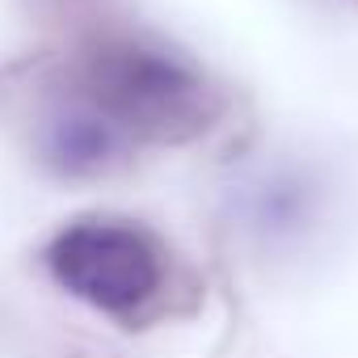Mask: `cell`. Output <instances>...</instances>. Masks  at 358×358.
<instances>
[{"mask_svg":"<svg viewBox=\"0 0 358 358\" xmlns=\"http://www.w3.org/2000/svg\"><path fill=\"white\" fill-rule=\"evenodd\" d=\"M85 85L89 101L118 131H135L160 143L199 135L220 110L199 72L143 47H101L89 59Z\"/></svg>","mask_w":358,"mask_h":358,"instance_id":"cell-1","label":"cell"},{"mask_svg":"<svg viewBox=\"0 0 358 358\" xmlns=\"http://www.w3.org/2000/svg\"><path fill=\"white\" fill-rule=\"evenodd\" d=\"M47 266L68 295L101 312H131L160 287V253L152 241L110 220L64 228L47 249Z\"/></svg>","mask_w":358,"mask_h":358,"instance_id":"cell-2","label":"cell"},{"mask_svg":"<svg viewBox=\"0 0 358 358\" xmlns=\"http://www.w3.org/2000/svg\"><path fill=\"white\" fill-rule=\"evenodd\" d=\"M43 148L59 173H97L118 160L122 131L97 106H68L47 122Z\"/></svg>","mask_w":358,"mask_h":358,"instance_id":"cell-3","label":"cell"}]
</instances>
